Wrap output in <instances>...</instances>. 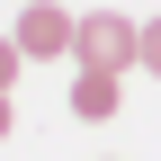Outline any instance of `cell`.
<instances>
[{"mask_svg":"<svg viewBox=\"0 0 161 161\" xmlns=\"http://www.w3.org/2000/svg\"><path fill=\"white\" fill-rule=\"evenodd\" d=\"M134 54H143V27L125 9H90L72 36V63H90V72H134Z\"/></svg>","mask_w":161,"mask_h":161,"instance_id":"cell-1","label":"cell"},{"mask_svg":"<svg viewBox=\"0 0 161 161\" xmlns=\"http://www.w3.org/2000/svg\"><path fill=\"white\" fill-rule=\"evenodd\" d=\"M80 36V18H63L54 0H27V18H18V45H27V63H63Z\"/></svg>","mask_w":161,"mask_h":161,"instance_id":"cell-2","label":"cell"},{"mask_svg":"<svg viewBox=\"0 0 161 161\" xmlns=\"http://www.w3.org/2000/svg\"><path fill=\"white\" fill-rule=\"evenodd\" d=\"M72 116H90V125L116 116V72H90V63H80L72 72Z\"/></svg>","mask_w":161,"mask_h":161,"instance_id":"cell-3","label":"cell"},{"mask_svg":"<svg viewBox=\"0 0 161 161\" xmlns=\"http://www.w3.org/2000/svg\"><path fill=\"white\" fill-rule=\"evenodd\" d=\"M134 72H152V80H161V18H143V54H134Z\"/></svg>","mask_w":161,"mask_h":161,"instance_id":"cell-4","label":"cell"},{"mask_svg":"<svg viewBox=\"0 0 161 161\" xmlns=\"http://www.w3.org/2000/svg\"><path fill=\"white\" fill-rule=\"evenodd\" d=\"M18 63H27V45H18V36H0V90L18 80Z\"/></svg>","mask_w":161,"mask_h":161,"instance_id":"cell-5","label":"cell"},{"mask_svg":"<svg viewBox=\"0 0 161 161\" xmlns=\"http://www.w3.org/2000/svg\"><path fill=\"white\" fill-rule=\"evenodd\" d=\"M9 125H18V116H9V90H0V143H9Z\"/></svg>","mask_w":161,"mask_h":161,"instance_id":"cell-6","label":"cell"}]
</instances>
